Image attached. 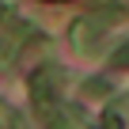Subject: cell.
Segmentation results:
<instances>
[{
  "mask_svg": "<svg viewBox=\"0 0 129 129\" xmlns=\"http://www.w3.org/2000/svg\"><path fill=\"white\" fill-rule=\"evenodd\" d=\"M114 64H129V49H121V53L114 57Z\"/></svg>",
  "mask_w": 129,
  "mask_h": 129,
  "instance_id": "3",
  "label": "cell"
},
{
  "mask_svg": "<svg viewBox=\"0 0 129 129\" xmlns=\"http://www.w3.org/2000/svg\"><path fill=\"white\" fill-rule=\"evenodd\" d=\"M99 129H121V118H118V114H106V118H103V125H99Z\"/></svg>",
  "mask_w": 129,
  "mask_h": 129,
  "instance_id": "2",
  "label": "cell"
},
{
  "mask_svg": "<svg viewBox=\"0 0 129 129\" xmlns=\"http://www.w3.org/2000/svg\"><path fill=\"white\" fill-rule=\"evenodd\" d=\"M69 38H72V46H76L80 53H91V42H99L95 15H84V19H76V23H72V30H69Z\"/></svg>",
  "mask_w": 129,
  "mask_h": 129,
  "instance_id": "1",
  "label": "cell"
}]
</instances>
